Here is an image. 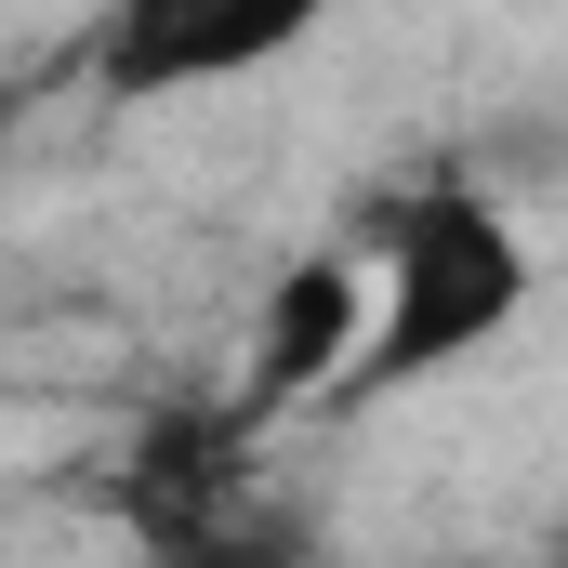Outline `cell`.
I'll return each mask as SVG.
<instances>
[{
    "label": "cell",
    "instance_id": "1",
    "mask_svg": "<svg viewBox=\"0 0 568 568\" xmlns=\"http://www.w3.org/2000/svg\"><path fill=\"white\" fill-rule=\"evenodd\" d=\"M357 265H371V317H357V357H344L331 410L410 397L436 371L489 357V344L529 317V291H542L529 225H516L489 185H410V199L357 239Z\"/></svg>",
    "mask_w": 568,
    "mask_h": 568
},
{
    "label": "cell",
    "instance_id": "3",
    "mask_svg": "<svg viewBox=\"0 0 568 568\" xmlns=\"http://www.w3.org/2000/svg\"><path fill=\"white\" fill-rule=\"evenodd\" d=\"M357 317H371L357 239H344V252H291L278 278H265V304H252V384H239V410H252V424L331 410V384H344V357H357Z\"/></svg>",
    "mask_w": 568,
    "mask_h": 568
},
{
    "label": "cell",
    "instance_id": "2",
    "mask_svg": "<svg viewBox=\"0 0 568 568\" xmlns=\"http://www.w3.org/2000/svg\"><path fill=\"white\" fill-rule=\"evenodd\" d=\"M331 27V0H106L93 13V80L120 106H172V93H225L265 80Z\"/></svg>",
    "mask_w": 568,
    "mask_h": 568
}]
</instances>
